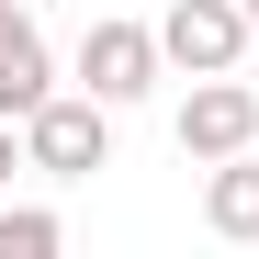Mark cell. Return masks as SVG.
I'll return each instance as SVG.
<instances>
[{
	"instance_id": "9",
	"label": "cell",
	"mask_w": 259,
	"mask_h": 259,
	"mask_svg": "<svg viewBox=\"0 0 259 259\" xmlns=\"http://www.w3.org/2000/svg\"><path fill=\"white\" fill-rule=\"evenodd\" d=\"M248 23H259V0H248Z\"/></svg>"
},
{
	"instance_id": "4",
	"label": "cell",
	"mask_w": 259,
	"mask_h": 259,
	"mask_svg": "<svg viewBox=\"0 0 259 259\" xmlns=\"http://www.w3.org/2000/svg\"><path fill=\"white\" fill-rule=\"evenodd\" d=\"M248 136H259V102L237 91V79H226V68H214V79H203V91L181 102V147H203V158H237Z\"/></svg>"
},
{
	"instance_id": "5",
	"label": "cell",
	"mask_w": 259,
	"mask_h": 259,
	"mask_svg": "<svg viewBox=\"0 0 259 259\" xmlns=\"http://www.w3.org/2000/svg\"><path fill=\"white\" fill-rule=\"evenodd\" d=\"M34 102H46V34L0 0V113H34Z\"/></svg>"
},
{
	"instance_id": "2",
	"label": "cell",
	"mask_w": 259,
	"mask_h": 259,
	"mask_svg": "<svg viewBox=\"0 0 259 259\" xmlns=\"http://www.w3.org/2000/svg\"><path fill=\"white\" fill-rule=\"evenodd\" d=\"M23 147H34V169H91L102 158V91L91 102H57L46 91V102L23 113Z\"/></svg>"
},
{
	"instance_id": "6",
	"label": "cell",
	"mask_w": 259,
	"mask_h": 259,
	"mask_svg": "<svg viewBox=\"0 0 259 259\" xmlns=\"http://www.w3.org/2000/svg\"><path fill=\"white\" fill-rule=\"evenodd\" d=\"M214 226H226V237H259V169H226V181H214Z\"/></svg>"
},
{
	"instance_id": "1",
	"label": "cell",
	"mask_w": 259,
	"mask_h": 259,
	"mask_svg": "<svg viewBox=\"0 0 259 259\" xmlns=\"http://www.w3.org/2000/svg\"><path fill=\"white\" fill-rule=\"evenodd\" d=\"M158 57H169V46H158L147 23H91V46H79V79H91L102 102H136L147 79H158Z\"/></svg>"
},
{
	"instance_id": "8",
	"label": "cell",
	"mask_w": 259,
	"mask_h": 259,
	"mask_svg": "<svg viewBox=\"0 0 259 259\" xmlns=\"http://www.w3.org/2000/svg\"><path fill=\"white\" fill-rule=\"evenodd\" d=\"M0 181H12V113H0Z\"/></svg>"
},
{
	"instance_id": "7",
	"label": "cell",
	"mask_w": 259,
	"mask_h": 259,
	"mask_svg": "<svg viewBox=\"0 0 259 259\" xmlns=\"http://www.w3.org/2000/svg\"><path fill=\"white\" fill-rule=\"evenodd\" d=\"M46 248H57L46 214H0V259H46Z\"/></svg>"
},
{
	"instance_id": "3",
	"label": "cell",
	"mask_w": 259,
	"mask_h": 259,
	"mask_svg": "<svg viewBox=\"0 0 259 259\" xmlns=\"http://www.w3.org/2000/svg\"><path fill=\"white\" fill-rule=\"evenodd\" d=\"M237 34H248V12H237V0H169V23H158V46L169 57H181V68H226L237 57Z\"/></svg>"
}]
</instances>
